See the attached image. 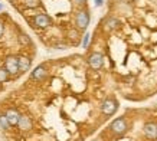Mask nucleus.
Instances as JSON below:
<instances>
[{
  "mask_svg": "<svg viewBox=\"0 0 157 141\" xmlns=\"http://www.w3.org/2000/svg\"><path fill=\"white\" fill-rule=\"evenodd\" d=\"M88 65H90L94 70L101 69L102 65H104V56L101 55L100 52H94V53H91L90 56H88Z\"/></svg>",
  "mask_w": 157,
  "mask_h": 141,
  "instance_id": "nucleus-4",
  "label": "nucleus"
},
{
  "mask_svg": "<svg viewBox=\"0 0 157 141\" xmlns=\"http://www.w3.org/2000/svg\"><path fill=\"white\" fill-rule=\"evenodd\" d=\"M143 132L148 140H157V124L148 121L143 125Z\"/></svg>",
  "mask_w": 157,
  "mask_h": 141,
  "instance_id": "nucleus-6",
  "label": "nucleus"
},
{
  "mask_svg": "<svg viewBox=\"0 0 157 141\" xmlns=\"http://www.w3.org/2000/svg\"><path fill=\"white\" fill-rule=\"evenodd\" d=\"M9 72L3 68V69H0V82H6V81L9 79Z\"/></svg>",
  "mask_w": 157,
  "mask_h": 141,
  "instance_id": "nucleus-15",
  "label": "nucleus"
},
{
  "mask_svg": "<svg viewBox=\"0 0 157 141\" xmlns=\"http://www.w3.org/2000/svg\"><path fill=\"white\" fill-rule=\"evenodd\" d=\"M74 2H75V5H78V6H82L86 3V0H74Z\"/></svg>",
  "mask_w": 157,
  "mask_h": 141,
  "instance_id": "nucleus-17",
  "label": "nucleus"
},
{
  "mask_svg": "<svg viewBox=\"0 0 157 141\" xmlns=\"http://www.w3.org/2000/svg\"><path fill=\"white\" fill-rule=\"evenodd\" d=\"M33 22H35V25H36L38 28L45 29V28H48L49 25H51V17H49L48 14L40 13V14H38V16L35 17Z\"/></svg>",
  "mask_w": 157,
  "mask_h": 141,
  "instance_id": "nucleus-7",
  "label": "nucleus"
},
{
  "mask_svg": "<svg viewBox=\"0 0 157 141\" xmlns=\"http://www.w3.org/2000/svg\"><path fill=\"white\" fill-rule=\"evenodd\" d=\"M46 75H48V70H46V68H45L43 65L36 66V68L32 70V79L40 81V79H43Z\"/></svg>",
  "mask_w": 157,
  "mask_h": 141,
  "instance_id": "nucleus-9",
  "label": "nucleus"
},
{
  "mask_svg": "<svg viewBox=\"0 0 157 141\" xmlns=\"http://www.w3.org/2000/svg\"><path fill=\"white\" fill-rule=\"evenodd\" d=\"M0 9H2V5H0Z\"/></svg>",
  "mask_w": 157,
  "mask_h": 141,
  "instance_id": "nucleus-22",
  "label": "nucleus"
},
{
  "mask_svg": "<svg viewBox=\"0 0 157 141\" xmlns=\"http://www.w3.org/2000/svg\"><path fill=\"white\" fill-rule=\"evenodd\" d=\"M23 3L29 9H35V7H38L40 5V0H23Z\"/></svg>",
  "mask_w": 157,
  "mask_h": 141,
  "instance_id": "nucleus-13",
  "label": "nucleus"
},
{
  "mask_svg": "<svg viewBox=\"0 0 157 141\" xmlns=\"http://www.w3.org/2000/svg\"><path fill=\"white\" fill-rule=\"evenodd\" d=\"M127 128H128L127 121H125V118H123V117L115 118L114 121L109 124V130L114 132V134H117V135H123L124 132L127 131Z\"/></svg>",
  "mask_w": 157,
  "mask_h": 141,
  "instance_id": "nucleus-1",
  "label": "nucleus"
},
{
  "mask_svg": "<svg viewBox=\"0 0 157 141\" xmlns=\"http://www.w3.org/2000/svg\"><path fill=\"white\" fill-rule=\"evenodd\" d=\"M5 69L9 72L10 75H14L19 72V61L16 56H7L5 61Z\"/></svg>",
  "mask_w": 157,
  "mask_h": 141,
  "instance_id": "nucleus-5",
  "label": "nucleus"
},
{
  "mask_svg": "<svg viewBox=\"0 0 157 141\" xmlns=\"http://www.w3.org/2000/svg\"><path fill=\"white\" fill-rule=\"evenodd\" d=\"M75 25L79 30H85L90 25V13L86 10H78L75 14Z\"/></svg>",
  "mask_w": 157,
  "mask_h": 141,
  "instance_id": "nucleus-2",
  "label": "nucleus"
},
{
  "mask_svg": "<svg viewBox=\"0 0 157 141\" xmlns=\"http://www.w3.org/2000/svg\"><path fill=\"white\" fill-rule=\"evenodd\" d=\"M95 6H102V0H95Z\"/></svg>",
  "mask_w": 157,
  "mask_h": 141,
  "instance_id": "nucleus-20",
  "label": "nucleus"
},
{
  "mask_svg": "<svg viewBox=\"0 0 157 141\" xmlns=\"http://www.w3.org/2000/svg\"><path fill=\"white\" fill-rule=\"evenodd\" d=\"M6 118L9 120L10 122V125H17L19 124V120H20V114L17 112V109H14V108H10L6 111Z\"/></svg>",
  "mask_w": 157,
  "mask_h": 141,
  "instance_id": "nucleus-8",
  "label": "nucleus"
},
{
  "mask_svg": "<svg viewBox=\"0 0 157 141\" xmlns=\"http://www.w3.org/2000/svg\"><path fill=\"white\" fill-rule=\"evenodd\" d=\"M117 108H118V102H117L114 98H107L101 104V111H102V114H104V115H108V117L109 115H114Z\"/></svg>",
  "mask_w": 157,
  "mask_h": 141,
  "instance_id": "nucleus-3",
  "label": "nucleus"
},
{
  "mask_svg": "<svg viewBox=\"0 0 157 141\" xmlns=\"http://www.w3.org/2000/svg\"><path fill=\"white\" fill-rule=\"evenodd\" d=\"M118 26H120V20L117 19V17H108V19L105 20V25H104L105 30H108V32L117 29Z\"/></svg>",
  "mask_w": 157,
  "mask_h": 141,
  "instance_id": "nucleus-11",
  "label": "nucleus"
},
{
  "mask_svg": "<svg viewBox=\"0 0 157 141\" xmlns=\"http://www.w3.org/2000/svg\"><path fill=\"white\" fill-rule=\"evenodd\" d=\"M0 127L3 128V130H9L10 122H9V120L6 118V115H0Z\"/></svg>",
  "mask_w": 157,
  "mask_h": 141,
  "instance_id": "nucleus-14",
  "label": "nucleus"
},
{
  "mask_svg": "<svg viewBox=\"0 0 157 141\" xmlns=\"http://www.w3.org/2000/svg\"><path fill=\"white\" fill-rule=\"evenodd\" d=\"M92 141H98V140H92Z\"/></svg>",
  "mask_w": 157,
  "mask_h": 141,
  "instance_id": "nucleus-21",
  "label": "nucleus"
},
{
  "mask_svg": "<svg viewBox=\"0 0 157 141\" xmlns=\"http://www.w3.org/2000/svg\"><path fill=\"white\" fill-rule=\"evenodd\" d=\"M3 32H5V26H3V23L0 22V36L3 35Z\"/></svg>",
  "mask_w": 157,
  "mask_h": 141,
  "instance_id": "nucleus-19",
  "label": "nucleus"
},
{
  "mask_svg": "<svg viewBox=\"0 0 157 141\" xmlns=\"http://www.w3.org/2000/svg\"><path fill=\"white\" fill-rule=\"evenodd\" d=\"M90 33H85V36H84V39H82V48H86L88 46V43H90Z\"/></svg>",
  "mask_w": 157,
  "mask_h": 141,
  "instance_id": "nucleus-16",
  "label": "nucleus"
},
{
  "mask_svg": "<svg viewBox=\"0 0 157 141\" xmlns=\"http://www.w3.org/2000/svg\"><path fill=\"white\" fill-rule=\"evenodd\" d=\"M17 127H19L22 131H29V130L32 128V121H30V118L26 117V115H20Z\"/></svg>",
  "mask_w": 157,
  "mask_h": 141,
  "instance_id": "nucleus-10",
  "label": "nucleus"
},
{
  "mask_svg": "<svg viewBox=\"0 0 157 141\" xmlns=\"http://www.w3.org/2000/svg\"><path fill=\"white\" fill-rule=\"evenodd\" d=\"M17 61H19V72H25V70L30 69L32 62H30V59H29V58L20 56V58H17Z\"/></svg>",
  "mask_w": 157,
  "mask_h": 141,
  "instance_id": "nucleus-12",
  "label": "nucleus"
},
{
  "mask_svg": "<svg viewBox=\"0 0 157 141\" xmlns=\"http://www.w3.org/2000/svg\"><path fill=\"white\" fill-rule=\"evenodd\" d=\"M69 36H71V38H74V39L78 38V33H76V30H72V32H69Z\"/></svg>",
  "mask_w": 157,
  "mask_h": 141,
  "instance_id": "nucleus-18",
  "label": "nucleus"
}]
</instances>
